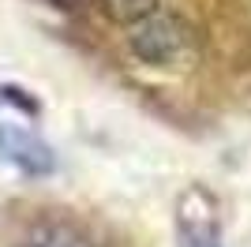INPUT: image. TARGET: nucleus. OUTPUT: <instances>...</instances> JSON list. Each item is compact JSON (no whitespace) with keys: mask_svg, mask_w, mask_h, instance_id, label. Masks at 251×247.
I'll use <instances>...</instances> for the list:
<instances>
[{"mask_svg":"<svg viewBox=\"0 0 251 247\" xmlns=\"http://www.w3.org/2000/svg\"><path fill=\"white\" fill-rule=\"evenodd\" d=\"M127 45L150 68H184L195 52L188 23L169 15V11H154L150 19L135 23L131 34H127Z\"/></svg>","mask_w":251,"mask_h":247,"instance_id":"f257e3e1","label":"nucleus"},{"mask_svg":"<svg viewBox=\"0 0 251 247\" xmlns=\"http://www.w3.org/2000/svg\"><path fill=\"white\" fill-rule=\"evenodd\" d=\"M176 240L180 247H221L218 198L202 184H191L176 198Z\"/></svg>","mask_w":251,"mask_h":247,"instance_id":"f03ea898","label":"nucleus"},{"mask_svg":"<svg viewBox=\"0 0 251 247\" xmlns=\"http://www.w3.org/2000/svg\"><path fill=\"white\" fill-rule=\"evenodd\" d=\"M0 157L23 169L26 176L52 173V150L38 135H30L26 127H15V124H0Z\"/></svg>","mask_w":251,"mask_h":247,"instance_id":"7ed1b4c3","label":"nucleus"},{"mask_svg":"<svg viewBox=\"0 0 251 247\" xmlns=\"http://www.w3.org/2000/svg\"><path fill=\"white\" fill-rule=\"evenodd\" d=\"M19 247H94V244L86 232H79L68 221H42L19 240Z\"/></svg>","mask_w":251,"mask_h":247,"instance_id":"20e7f679","label":"nucleus"},{"mask_svg":"<svg viewBox=\"0 0 251 247\" xmlns=\"http://www.w3.org/2000/svg\"><path fill=\"white\" fill-rule=\"evenodd\" d=\"M101 11L113 23H124V26H135V23L150 19L157 8V0H101Z\"/></svg>","mask_w":251,"mask_h":247,"instance_id":"39448f33","label":"nucleus"}]
</instances>
